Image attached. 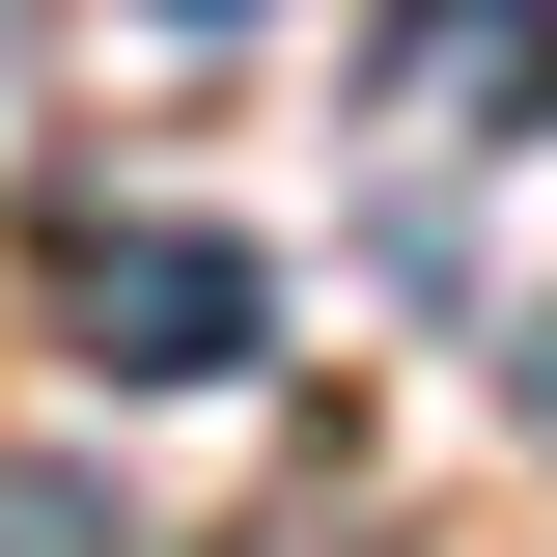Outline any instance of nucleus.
<instances>
[{
    "instance_id": "1",
    "label": "nucleus",
    "mask_w": 557,
    "mask_h": 557,
    "mask_svg": "<svg viewBox=\"0 0 557 557\" xmlns=\"http://www.w3.org/2000/svg\"><path fill=\"white\" fill-rule=\"evenodd\" d=\"M57 335H84V391H223V362L278 335V278L223 251V223H84L57 251Z\"/></svg>"
},
{
    "instance_id": "2",
    "label": "nucleus",
    "mask_w": 557,
    "mask_h": 557,
    "mask_svg": "<svg viewBox=\"0 0 557 557\" xmlns=\"http://www.w3.org/2000/svg\"><path fill=\"white\" fill-rule=\"evenodd\" d=\"M362 112H391V168H474V139H530V112H557V0H391Z\"/></svg>"
},
{
    "instance_id": "3",
    "label": "nucleus",
    "mask_w": 557,
    "mask_h": 557,
    "mask_svg": "<svg viewBox=\"0 0 557 557\" xmlns=\"http://www.w3.org/2000/svg\"><path fill=\"white\" fill-rule=\"evenodd\" d=\"M0 557H139V530H112L84 474H0Z\"/></svg>"
},
{
    "instance_id": "4",
    "label": "nucleus",
    "mask_w": 557,
    "mask_h": 557,
    "mask_svg": "<svg viewBox=\"0 0 557 557\" xmlns=\"http://www.w3.org/2000/svg\"><path fill=\"white\" fill-rule=\"evenodd\" d=\"M251 557H362V530H251Z\"/></svg>"
},
{
    "instance_id": "5",
    "label": "nucleus",
    "mask_w": 557,
    "mask_h": 557,
    "mask_svg": "<svg viewBox=\"0 0 557 557\" xmlns=\"http://www.w3.org/2000/svg\"><path fill=\"white\" fill-rule=\"evenodd\" d=\"M168 28H251V0H168Z\"/></svg>"
}]
</instances>
